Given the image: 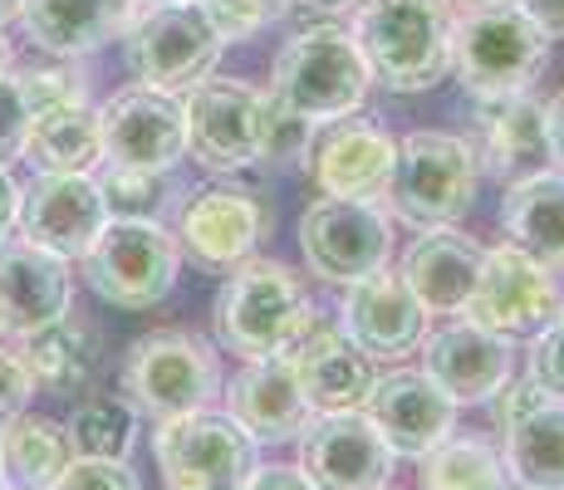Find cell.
Wrapping results in <instances>:
<instances>
[{
	"instance_id": "6da1fadb",
	"label": "cell",
	"mask_w": 564,
	"mask_h": 490,
	"mask_svg": "<svg viewBox=\"0 0 564 490\" xmlns=\"http://www.w3.org/2000/svg\"><path fill=\"white\" fill-rule=\"evenodd\" d=\"M349 35L388 94H427L452 74V0H359Z\"/></svg>"
},
{
	"instance_id": "7a4b0ae2",
	"label": "cell",
	"mask_w": 564,
	"mask_h": 490,
	"mask_svg": "<svg viewBox=\"0 0 564 490\" xmlns=\"http://www.w3.org/2000/svg\"><path fill=\"white\" fill-rule=\"evenodd\" d=\"M305 314H310L305 280L285 260L251 255L226 270L221 290L212 300V334L216 348L236 353L241 363H260V358L285 353V344L295 339Z\"/></svg>"
},
{
	"instance_id": "3957f363",
	"label": "cell",
	"mask_w": 564,
	"mask_h": 490,
	"mask_svg": "<svg viewBox=\"0 0 564 490\" xmlns=\"http://www.w3.org/2000/svg\"><path fill=\"white\" fill-rule=\"evenodd\" d=\"M221 353L192 329H153L128 344L118 368V392L138 407L143 422H172L221 402Z\"/></svg>"
},
{
	"instance_id": "277c9868",
	"label": "cell",
	"mask_w": 564,
	"mask_h": 490,
	"mask_svg": "<svg viewBox=\"0 0 564 490\" xmlns=\"http://www.w3.org/2000/svg\"><path fill=\"white\" fill-rule=\"evenodd\" d=\"M481 187V162L462 133L442 128H417L398 138V162L383 192V211L408 231H432V226H457L476 206Z\"/></svg>"
},
{
	"instance_id": "5b68a950",
	"label": "cell",
	"mask_w": 564,
	"mask_h": 490,
	"mask_svg": "<svg viewBox=\"0 0 564 490\" xmlns=\"http://www.w3.org/2000/svg\"><path fill=\"white\" fill-rule=\"evenodd\" d=\"M368 64L349 30L310 25L285 40V50L270 64V94L285 98L295 113H305L314 128L334 118H354L368 104Z\"/></svg>"
},
{
	"instance_id": "8992f818",
	"label": "cell",
	"mask_w": 564,
	"mask_h": 490,
	"mask_svg": "<svg viewBox=\"0 0 564 490\" xmlns=\"http://www.w3.org/2000/svg\"><path fill=\"white\" fill-rule=\"evenodd\" d=\"M550 59V40L530 25L511 0L466 6L452 15V74L471 98L520 94Z\"/></svg>"
},
{
	"instance_id": "52a82bcc",
	"label": "cell",
	"mask_w": 564,
	"mask_h": 490,
	"mask_svg": "<svg viewBox=\"0 0 564 490\" xmlns=\"http://www.w3.org/2000/svg\"><path fill=\"white\" fill-rule=\"evenodd\" d=\"M79 270H84V285L99 294L104 304H113L123 314H148L177 290L182 246L167 231V221L108 216L99 241L84 250Z\"/></svg>"
},
{
	"instance_id": "ba28073f",
	"label": "cell",
	"mask_w": 564,
	"mask_h": 490,
	"mask_svg": "<svg viewBox=\"0 0 564 490\" xmlns=\"http://www.w3.org/2000/svg\"><path fill=\"white\" fill-rule=\"evenodd\" d=\"M153 461L167 490H246L260 466V442L236 417L206 407L158 422Z\"/></svg>"
},
{
	"instance_id": "9c48e42d",
	"label": "cell",
	"mask_w": 564,
	"mask_h": 490,
	"mask_svg": "<svg viewBox=\"0 0 564 490\" xmlns=\"http://www.w3.org/2000/svg\"><path fill=\"white\" fill-rule=\"evenodd\" d=\"M221 50L226 45L206 25L197 0H187V6H138L133 25L123 35V59L133 69V79L143 89H158L172 98H182L187 89H197L202 79H212Z\"/></svg>"
},
{
	"instance_id": "30bf717a",
	"label": "cell",
	"mask_w": 564,
	"mask_h": 490,
	"mask_svg": "<svg viewBox=\"0 0 564 490\" xmlns=\"http://www.w3.org/2000/svg\"><path fill=\"white\" fill-rule=\"evenodd\" d=\"M300 255L319 285L349 290L373 270L393 265V216L383 202L319 196L300 216Z\"/></svg>"
},
{
	"instance_id": "8fae6325",
	"label": "cell",
	"mask_w": 564,
	"mask_h": 490,
	"mask_svg": "<svg viewBox=\"0 0 564 490\" xmlns=\"http://www.w3.org/2000/svg\"><path fill=\"white\" fill-rule=\"evenodd\" d=\"M270 231H275V211L241 177L187 192L172 211V236H177L182 255H192L202 270H216V275L251 260Z\"/></svg>"
},
{
	"instance_id": "7c38bea8",
	"label": "cell",
	"mask_w": 564,
	"mask_h": 490,
	"mask_svg": "<svg viewBox=\"0 0 564 490\" xmlns=\"http://www.w3.org/2000/svg\"><path fill=\"white\" fill-rule=\"evenodd\" d=\"M260 94L246 79H202L182 94L187 118V157L212 177H246L260 172Z\"/></svg>"
},
{
	"instance_id": "4fadbf2b",
	"label": "cell",
	"mask_w": 564,
	"mask_h": 490,
	"mask_svg": "<svg viewBox=\"0 0 564 490\" xmlns=\"http://www.w3.org/2000/svg\"><path fill=\"white\" fill-rule=\"evenodd\" d=\"M560 304H564V290L555 270H545L525 250L501 241V246H486L481 280H476V294L466 304V319L516 344L540 334L550 319H560Z\"/></svg>"
},
{
	"instance_id": "5bb4252c",
	"label": "cell",
	"mask_w": 564,
	"mask_h": 490,
	"mask_svg": "<svg viewBox=\"0 0 564 490\" xmlns=\"http://www.w3.org/2000/svg\"><path fill=\"white\" fill-rule=\"evenodd\" d=\"M104 167L118 172H177L187 162V118L182 98L158 89H118L99 104Z\"/></svg>"
},
{
	"instance_id": "9a60e30c",
	"label": "cell",
	"mask_w": 564,
	"mask_h": 490,
	"mask_svg": "<svg viewBox=\"0 0 564 490\" xmlns=\"http://www.w3.org/2000/svg\"><path fill=\"white\" fill-rule=\"evenodd\" d=\"M300 471L314 490H383L393 486L398 456L364 412H314L300 432Z\"/></svg>"
},
{
	"instance_id": "2e32d148",
	"label": "cell",
	"mask_w": 564,
	"mask_h": 490,
	"mask_svg": "<svg viewBox=\"0 0 564 490\" xmlns=\"http://www.w3.org/2000/svg\"><path fill=\"white\" fill-rule=\"evenodd\" d=\"M398 162V138L368 118H334L314 128V143L305 152V177L319 196L339 202H383L388 177Z\"/></svg>"
},
{
	"instance_id": "e0dca14e",
	"label": "cell",
	"mask_w": 564,
	"mask_h": 490,
	"mask_svg": "<svg viewBox=\"0 0 564 490\" xmlns=\"http://www.w3.org/2000/svg\"><path fill=\"white\" fill-rule=\"evenodd\" d=\"M339 334L354 348H364L373 363H408L422 348L432 329V314L412 300V290L403 285L393 265L364 275L359 285L344 290L339 300Z\"/></svg>"
},
{
	"instance_id": "ac0fdd59",
	"label": "cell",
	"mask_w": 564,
	"mask_h": 490,
	"mask_svg": "<svg viewBox=\"0 0 564 490\" xmlns=\"http://www.w3.org/2000/svg\"><path fill=\"white\" fill-rule=\"evenodd\" d=\"M466 143H471L476 162H481V177H496L501 187L555 167L545 98H535L530 89L476 98V118H471V138Z\"/></svg>"
},
{
	"instance_id": "d6986e66",
	"label": "cell",
	"mask_w": 564,
	"mask_h": 490,
	"mask_svg": "<svg viewBox=\"0 0 564 490\" xmlns=\"http://www.w3.org/2000/svg\"><path fill=\"white\" fill-rule=\"evenodd\" d=\"M104 226H108V202H104L99 177H84V172H40L20 192L15 231L64 260H84V250L99 241Z\"/></svg>"
},
{
	"instance_id": "ffe728a7",
	"label": "cell",
	"mask_w": 564,
	"mask_h": 490,
	"mask_svg": "<svg viewBox=\"0 0 564 490\" xmlns=\"http://www.w3.org/2000/svg\"><path fill=\"white\" fill-rule=\"evenodd\" d=\"M364 417L393 446L398 461H417L457 432V402L422 368H393V373H378L364 402Z\"/></svg>"
},
{
	"instance_id": "44dd1931",
	"label": "cell",
	"mask_w": 564,
	"mask_h": 490,
	"mask_svg": "<svg viewBox=\"0 0 564 490\" xmlns=\"http://www.w3.org/2000/svg\"><path fill=\"white\" fill-rule=\"evenodd\" d=\"M74 309V260L10 236L0 246V339H25Z\"/></svg>"
},
{
	"instance_id": "7402d4cb",
	"label": "cell",
	"mask_w": 564,
	"mask_h": 490,
	"mask_svg": "<svg viewBox=\"0 0 564 490\" xmlns=\"http://www.w3.org/2000/svg\"><path fill=\"white\" fill-rule=\"evenodd\" d=\"M422 373L447 392L457 407H481L491 392L516 373V348L501 334L481 329L471 319H447L422 339Z\"/></svg>"
},
{
	"instance_id": "603a6c76",
	"label": "cell",
	"mask_w": 564,
	"mask_h": 490,
	"mask_svg": "<svg viewBox=\"0 0 564 490\" xmlns=\"http://www.w3.org/2000/svg\"><path fill=\"white\" fill-rule=\"evenodd\" d=\"M481 260L486 246L476 236L457 231V226H432V231H417L408 241L398 275L432 319H452V314H466V304H471Z\"/></svg>"
},
{
	"instance_id": "cb8c5ba5",
	"label": "cell",
	"mask_w": 564,
	"mask_h": 490,
	"mask_svg": "<svg viewBox=\"0 0 564 490\" xmlns=\"http://www.w3.org/2000/svg\"><path fill=\"white\" fill-rule=\"evenodd\" d=\"M226 417H236L260 446H280L295 442L310 427V402L300 392V378L290 363L260 358V363H241L231 373V383H221Z\"/></svg>"
},
{
	"instance_id": "d4e9b609",
	"label": "cell",
	"mask_w": 564,
	"mask_h": 490,
	"mask_svg": "<svg viewBox=\"0 0 564 490\" xmlns=\"http://www.w3.org/2000/svg\"><path fill=\"white\" fill-rule=\"evenodd\" d=\"M138 0H25L20 30L50 59H84L128 35Z\"/></svg>"
},
{
	"instance_id": "484cf974",
	"label": "cell",
	"mask_w": 564,
	"mask_h": 490,
	"mask_svg": "<svg viewBox=\"0 0 564 490\" xmlns=\"http://www.w3.org/2000/svg\"><path fill=\"white\" fill-rule=\"evenodd\" d=\"M501 241L525 250L545 270L564 275V172L545 167L525 182H511L501 196Z\"/></svg>"
},
{
	"instance_id": "4316f807",
	"label": "cell",
	"mask_w": 564,
	"mask_h": 490,
	"mask_svg": "<svg viewBox=\"0 0 564 490\" xmlns=\"http://www.w3.org/2000/svg\"><path fill=\"white\" fill-rule=\"evenodd\" d=\"M74 466V446L64 422L20 412L0 427V490H59Z\"/></svg>"
},
{
	"instance_id": "83f0119b",
	"label": "cell",
	"mask_w": 564,
	"mask_h": 490,
	"mask_svg": "<svg viewBox=\"0 0 564 490\" xmlns=\"http://www.w3.org/2000/svg\"><path fill=\"white\" fill-rule=\"evenodd\" d=\"M295 378H300V392H305L310 412H364L368 392L378 383V363L364 348H354L344 339L339 324H334L295 363Z\"/></svg>"
},
{
	"instance_id": "f1b7e54d",
	"label": "cell",
	"mask_w": 564,
	"mask_h": 490,
	"mask_svg": "<svg viewBox=\"0 0 564 490\" xmlns=\"http://www.w3.org/2000/svg\"><path fill=\"white\" fill-rule=\"evenodd\" d=\"M20 363L30 368V378H35V388L45 392H74L84 388L94 378V368H99L104 358V339L99 329H94L89 319H79V314H64V319L45 324V329L25 334L20 339Z\"/></svg>"
},
{
	"instance_id": "f546056e",
	"label": "cell",
	"mask_w": 564,
	"mask_h": 490,
	"mask_svg": "<svg viewBox=\"0 0 564 490\" xmlns=\"http://www.w3.org/2000/svg\"><path fill=\"white\" fill-rule=\"evenodd\" d=\"M25 162H35L40 172H94L104 167V138H99V108L94 104H64L35 118L30 128Z\"/></svg>"
},
{
	"instance_id": "4dcf8cb0",
	"label": "cell",
	"mask_w": 564,
	"mask_h": 490,
	"mask_svg": "<svg viewBox=\"0 0 564 490\" xmlns=\"http://www.w3.org/2000/svg\"><path fill=\"white\" fill-rule=\"evenodd\" d=\"M506 476L520 490H564V402H545L501 437Z\"/></svg>"
},
{
	"instance_id": "1f68e13d",
	"label": "cell",
	"mask_w": 564,
	"mask_h": 490,
	"mask_svg": "<svg viewBox=\"0 0 564 490\" xmlns=\"http://www.w3.org/2000/svg\"><path fill=\"white\" fill-rule=\"evenodd\" d=\"M417 490H511V476L496 442L452 432L442 446L417 456Z\"/></svg>"
},
{
	"instance_id": "d6a6232c",
	"label": "cell",
	"mask_w": 564,
	"mask_h": 490,
	"mask_svg": "<svg viewBox=\"0 0 564 490\" xmlns=\"http://www.w3.org/2000/svg\"><path fill=\"white\" fill-rule=\"evenodd\" d=\"M64 432H69L74 456L84 461H133L143 417L128 398H84Z\"/></svg>"
},
{
	"instance_id": "836d02e7",
	"label": "cell",
	"mask_w": 564,
	"mask_h": 490,
	"mask_svg": "<svg viewBox=\"0 0 564 490\" xmlns=\"http://www.w3.org/2000/svg\"><path fill=\"white\" fill-rule=\"evenodd\" d=\"M104 187V202H108V216H128V221H167V211L182 206V192L172 182V172H118V167H104L94 172Z\"/></svg>"
},
{
	"instance_id": "e575fe53",
	"label": "cell",
	"mask_w": 564,
	"mask_h": 490,
	"mask_svg": "<svg viewBox=\"0 0 564 490\" xmlns=\"http://www.w3.org/2000/svg\"><path fill=\"white\" fill-rule=\"evenodd\" d=\"M314 143V123L275 94H260V172L305 167V152Z\"/></svg>"
},
{
	"instance_id": "d590c367",
	"label": "cell",
	"mask_w": 564,
	"mask_h": 490,
	"mask_svg": "<svg viewBox=\"0 0 564 490\" xmlns=\"http://www.w3.org/2000/svg\"><path fill=\"white\" fill-rule=\"evenodd\" d=\"M20 89H25V104L30 113H50V108H64V104H89V79L74 59H54L45 69H15Z\"/></svg>"
},
{
	"instance_id": "8d00e7d4",
	"label": "cell",
	"mask_w": 564,
	"mask_h": 490,
	"mask_svg": "<svg viewBox=\"0 0 564 490\" xmlns=\"http://www.w3.org/2000/svg\"><path fill=\"white\" fill-rule=\"evenodd\" d=\"M525 373L535 378V388L545 392L550 402H564V314L550 319L540 334H530Z\"/></svg>"
},
{
	"instance_id": "74e56055",
	"label": "cell",
	"mask_w": 564,
	"mask_h": 490,
	"mask_svg": "<svg viewBox=\"0 0 564 490\" xmlns=\"http://www.w3.org/2000/svg\"><path fill=\"white\" fill-rule=\"evenodd\" d=\"M30 128H35V113L25 104V89L15 74H0V167H15L25 157Z\"/></svg>"
},
{
	"instance_id": "f35d334b",
	"label": "cell",
	"mask_w": 564,
	"mask_h": 490,
	"mask_svg": "<svg viewBox=\"0 0 564 490\" xmlns=\"http://www.w3.org/2000/svg\"><path fill=\"white\" fill-rule=\"evenodd\" d=\"M197 6L221 45H241V40H251L270 25V10L260 0H197Z\"/></svg>"
},
{
	"instance_id": "ab89813d",
	"label": "cell",
	"mask_w": 564,
	"mask_h": 490,
	"mask_svg": "<svg viewBox=\"0 0 564 490\" xmlns=\"http://www.w3.org/2000/svg\"><path fill=\"white\" fill-rule=\"evenodd\" d=\"M545 402H550V398L535 388V378H530V373H520V378H516V373H511L501 388L491 392V422H496V432L506 437V432H511L516 422H525L530 412L545 407Z\"/></svg>"
},
{
	"instance_id": "60d3db41",
	"label": "cell",
	"mask_w": 564,
	"mask_h": 490,
	"mask_svg": "<svg viewBox=\"0 0 564 490\" xmlns=\"http://www.w3.org/2000/svg\"><path fill=\"white\" fill-rule=\"evenodd\" d=\"M59 490H143V481L128 461H84V456H74Z\"/></svg>"
},
{
	"instance_id": "b9f144b4",
	"label": "cell",
	"mask_w": 564,
	"mask_h": 490,
	"mask_svg": "<svg viewBox=\"0 0 564 490\" xmlns=\"http://www.w3.org/2000/svg\"><path fill=\"white\" fill-rule=\"evenodd\" d=\"M30 398H35L30 368L20 363L15 348H0V427H6L10 417H20V412L30 407Z\"/></svg>"
},
{
	"instance_id": "7bdbcfd3",
	"label": "cell",
	"mask_w": 564,
	"mask_h": 490,
	"mask_svg": "<svg viewBox=\"0 0 564 490\" xmlns=\"http://www.w3.org/2000/svg\"><path fill=\"white\" fill-rule=\"evenodd\" d=\"M545 40H564V0H511Z\"/></svg>"
},
{
	"instance_id": "ee69618b",
	"label": "cell",
	"mask_w": 564,
	"mask_h": 490,
	"mask_svg": "<svg viewBox=\"0 0 564 490\" xmlns=\"http://www.w3.org/2000/svg\"><path fill=\"white\" fill-rule=\"evenodd\" d=\"M246 490H314V486H310V476L300 471V466H285V461H270L265 466V461H260Z\"/></svg>"
},
{
	"instance_id": "f6af8a7d",
	"label": "cell",
	"mask_w": 564,
	"mask_h": 490,
	"mask_svg": "<svg viewBox=\"0 0 564 490\" xmlns=\"http://www.w3.org/2000/svg\"><path fill=\"white\" fill-rule=\"evenodd\" d=\"M20 182L10 177V167H0V246L15 236V226H20Z\"/></svg>"
},
{
	"instance_id": "bcb514c9",
	"label": "cell",
	"mask_w": 564,
	"mask_h": 490,
	"mask_svg": "<svg viewBox=\"0 0 564 490\" xmlns=\"http://www.w3.org/2000/svg\"><path fill=\"white\" fill-rule=\"evenodd\" d=\"M545 113H550V152H555V167L564 172V89L545 104Z\"/></svg>"
},
{
	"instance_id": "7dc6e473",
	"label": "cell",
	"mask_w": 564,
	"mask_h": 490,
	"mask_svg": "<svg viewBox=\"0 0 564 490\" xmlns=\"http://www.w3.org/2000/svg\"><path fill=\"white\" fill-rule=\"evenodd\" d=\"M295 6L310 10V15H314V10H319V15H344V10H354L359 0H295Z\"/></svg>"
},
{
	"instance_id": "c3c4849f",
	"label": "cell",
	"mask_w": 564,
	"mask_h": 490,
	"mask_svg": "<svg viewBox=\"0 0 564 490\" xmlns=\"http://www.w3.org/2000/svg\"><path fill=\"white\" fill-rule=\"evenodd\" d=\"M20 6H25V0H0V30H6L10 20H20Z\"/></svg>"
},
{
	"instance_id": "681fc988",
	"label": "cell",
	"mask_w": 564,
	"mask_h": 490,
	"mask_svg": "<svg viewBox=\"0 0 564 490\" xmlns=\"http://www.w3.org/2000/svg\"><path fill=\"white\" fill-rule=\"evenodd\" d=\"M260 6L270 10V20H280V15H290V10H295V0H260Z\"/></svg>"
},
{
	"instance_id": "f907efd6",
	"label": "cell",
	"mask_w": 564,
	"mask_h": 490,
	"mask_svg": "<svg viewBox=\"0 0 564 490\" xmlns=\"http://www.w3.org/2000/svg\"><path fill=\"white\" fill-rule=\"evenodd\" d=\"M0 74H10V40H6V30H0Z\"/></svg>"
},
{
	"instance_id": "816d5d0a",
	"label": "cell",
	"mask_w": 564,
	"mask_h": 490,
	"mask_svg": "<svg viewBox=\"0 0 564 490\" xmlns=\"http://www.w3.org/2000/svg\"><path fill=\"white\" fill-rule=\"evenodd\" d=\"M138 6H187V0H138Z\"/></svg>"
},
{
	"instance_id": "f5cc1de1",
	"label": "cell",
	"mask_w": 564,
	"mask_h": 490,
	"mask_svg": "<svg viewBox=\"0 0 564 490\" xmlns=\"http://www.w3.org/2000/svg\"><path fill=\"white\" fill-rule=\"evenodd\" d=\"M452 6H462V10H466V6H491V0H452Z\"/></svg>"
},
{
	"instance_id": "db71d44e",
	"label": "cell",
	"mask_w": 564,
	"mask_h": 490,
	"mask_svg": "<svg viewBox=\"0 0 564 490\" xmlns=\"http://www.w3.org/2000/svg\"><path fill=\"white\" fill-rule=\"evenodd\" d=\"M383 490H398V486H383Z\"/></svg>"
},
{
	"instance_id": "11a10c76",
	"label": "cell",
	"mask_w": 564,
	"mask_h": 490,
	"mask_svg": "<svg viewBox=\"0 0 564 490\" xmlns=\"http://www.w3.org/2000/svg\"><path fill=\"white\" fill-rule=\"evenodd\" d=\"M560 314H564V304H560Z\"/></svg>"
},
{
	"instance_id": "9f6ffc18",
	"label": "cell",
	"mask_w": 564,
	"mask_h": 490,
	"mask_svg": "<svg viewBox=\"0 0 564 490\" xmlns=\"http://www.w3.org/2000/svg\"><path fill=\"white\" fill-rule=\"evenodd\" d=\"M516 490H520V486H516Z\"/></svg>"
}]
</instances>
